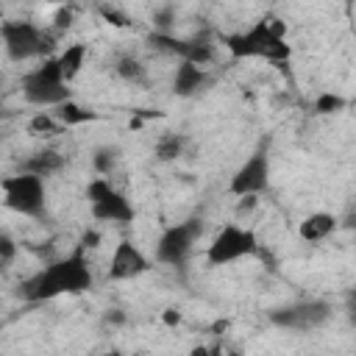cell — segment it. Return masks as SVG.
Instances as JSON below:
<instances>
[{
  "label": "cell",
  "mask_w": 356,
  "mask_h": 356,
  "mask_svg": "<svg viewBox=\"0 0 356 356\" xmlns=\"http://www.w3.org/2000/svg\"><path fill=\"white\" fill-rule=\"evenodd\" d=\"M86 248H75L64 259L50 261L44 270L33 273L19 284V295L25 300H50L56 295H81L92 289V270L83 256Z\"/></svg>",
  "instance_id": "obj_1"
},
{
  "label": "cell",
  "mask_w": 356,
  "mask_h": 356,
  "mask_svg": "<svg viewBox=\"0 0 356 356\" xmlns=\"http://www.w3.org/2000/svg\"><path fill=\"white\" fill-rule=\"evenodd\" d=\"M284 33L286 28L281 19H259L248 31L228 33L222 44L234 58H264V61L281 64L292 56V47Z\"/></svg>",
  "instance_id": "obj_2"
},
{
  "label": "cell",
  "mask_w": 356,
  "mask_h": 356,
  "mask_svg": "<svg viewBox=\"0 0 356 356\" xmlns=\"http://www.w3.org/2000/svg\"><path fill=\"white\" fill-rule=\"evenodd\" d=\"M22 86V97L31 103V106H39V108H56L61 106L64 100H70V83L58 67V58L56 56H47L39 61V67L28 70L19 81Z\"/></svg>",
  "instance_id": "obj_3"
},
{
  "label": "cell",
  "mask_w": 356,
  "mask_h": 356,
  "mask_svg": "<svg viewBox=\"0 0 356 356\" xmlns=\"http://www.w3.org/2000/svg\"><path fill=\"white\" fill-rule=\"evenodd\" d=\"M0 36L11 61L47 58L56 47V31H44L28 19H6L0 28Z\"/></svg>",
  "instance_id": "obj_4"
},
{
  "label": "cell",
  "mask_w": 356,
  "mask_h": 356,
  "mask_svg": "<svg viewBox=\"0 0 356 356\" xmlns=\"http://www.w3.org/2000/svg\"><path fill=\"white\" fill-rule=\"evenodd\" d=\"M3 197H6V206L22 217H44L47 211V192H44V178L42 175H33V172H25L19 170L17 175L6 178L3 181Z\"/></svg>",
  "instance_id": "obj_5"
},
{
  "label": "cell",
  "mask_w": 356,
  "mask_h": 356,
  "mask_svg": "<svg viewBox=\"0 0 356 356\" xmlns=\"http://www.w3.org/2000/svg\"><path fill=\"white\" fill-rule=\"evenodd\" d=\"M86 197H89V211H92L95 220L114 222V225H131L134 217H136L131 200H128L120 189H114L106 175L89 181Z\"/></svg>",
  "instance_id": "obj_6"
},
{
  "label": "cell",
  "mask_w": 356,
  "mask_h": 356,
  "mask_svg": "<svg viewBox=\"0 0 356 356\" xmlns=\"http://www.w3.org/2000/svg\"><path fill=\"white\" fill-rule=\"evenodd\" d=\"M259 250V239L250 228H242V225H222L217 231V236L209 242L206 248V261L211 267H222V264H231V261H239L245 256H253Z\"/></svg>",
  "instance_id": "obj_7"
},
{
  "label": "cell",
  "mask_w": 356,
  "mask_h": 356,
  "mask_svg": "<svg viewBox=\"0 0 356 356\" xmlns=\"http://www.w3.org/2000/svg\"><path fill=\"white\" fill-rule=\"evenodd\" d=\"M200 234H203V222L197 217H189V220H184L178 225L164 228L159 242H156V261L170 264V267H181L189 259V253H192V248H195Z\"/></svg>",
  "instance_id": "obj_8"
},
{
  "label": "cell",
  "mask_w": 356,
  "mask_h": 356,
  "mask_svg": "<svg viewBox=\"0 0 356 356\" xmlns=\"http://www.w3.org/2000/svg\"><path fill=\"white\" fill-rule=\"evenodd\" d=\"M331 303L325 300H298L289 306H278L270 312V323L286 331H312L331 320Z\"/></svg>",
  "instance_id": "obj_9"
},
{
  "label": "cell",
  "mask_w": 356,
  "mask_h": 356,
  "mask_svg": "<svg viewBox=\"0 0 356 356\" xmlns=\"http://www.w3.org/2000/svg\"><path fill=\"white\" fill-rule=\"evenodd\" d=\"M267 181H270V159L264 150H256L250 153L239 170L231 175V184H228V192L234 197H242V195H259L267 189Z\"/></svg>",
  "instance_id": "obj_10"
},
{
  "label": "cell",
  "mask_w": 356,
  "mask_h": 356,
  "mask_svg": "<svg viewBox=\"0 0 356 356\" xmlns=\"http://www.w3.org/2000/svg\"><path fill=\"white\" fill-rule=\"evenodd\" d=\"M147 270H150L147 256H145L131 239H120L117 248H114V253H111L106 278H108V281H131V278H139V275L147 273Z\"/></svg>",
  "instance_id": "obj_11"
},
{
  "label": "cell",
  "mask_w": 356,
  "mask_h": 356,
  "mask_svg": "<svg viewBox=\"0 0 356 356\" xmlns=\"http://www.w3.org/2000/svg\"><path fill=\"white\" fill-rule=\"evenodd\" d=\"M209 83H211V75L206 72V67H200L195 61H178L175 75H172V92L178 97H195Z\"/></svg>",
  "instance_id": "obj_12"
},
{
  "label": "cell",
  "mask_w": 356,
  "mask_h": 356,
  "mask_svg": "<svg viewBox=\"0 0 356 356\" xmlns=\"http://www.w3.org/2000/svg\"><path fill=\"white\" fill-rule=\"evenodd\" d=\"M337 225H339V220L331 214V211H312L309 217H303L300 220V225H298V236L303 239V242H323V239H328L334 231H337Z\"/></svg>",
  "instance_id": "obj_13"
},
{
  "label": "cell",
  "mask_w": 356,
  "mask_h": 356,
  "mask_svg": "<svg viewBox=\"0 0 356 356\" xmlns=\"http://www.w3.org/2000/svg\"><path fill=\"white\" fill-rule=\"evenodd\" d=\"M64 167H67V156H61V153L53 150V147H42V150H36L33 156H28L19 170L33 172V175H42V178H50V175L61 172Z\"/></svg>",
  "instance_id": "obj_14"
},
{
  "label": "cell",
  "mask_w": 356,
  "mask_h": 356,
  "mask_svg": "<svg viewBox=\"0 0 356 356\" xmlns=\"http://www.w3.org/2000/svg\"><path fill=\"white\" fill-rule=\"evenodd\" d=\"M56 117H58V122L64 125V128H72V125H83V122H95L100 114L97 111H92V108H86V106H81V103H75L72 97L70 100H64L61 106H56V111H53Z\"/></svg>",
  "instance_id": "obj_15"
},
{
  "label": "cell",
  "mask_w": 356,
  "mask_h": 356,
  "mask_svg": "<svg viewBox=\"0 0 356 356\" xmlns=\"http://www.w3.org/2000/svg\"><path fill=\"white\" fill-rule=\"evenodd\" d=\"M56 58H58V67H61V72H64V78H67V83H70V81H75V78L81 75V70H83V61H86V44H81V42L67 44Z\"/></svg>",
  "instance_id": "obj_16"
},
{
  "label": "cell",
  "mask_w": 356,
  "mask_h": 356,
  "mask_svg": "<svg viewBox=\"0 0 356 356\" xmlns=\"http://www.w3.org/2000/svg\"><path fill=\"white\" fill-rule=\"evenodd\" d=\"M186 145H189V139L184 136V134H164V136H159L156 139V145H153V156L159 159V161H175V159H181L184 153H186Z\"/></svg>",
  "instance_id": "obj_17"
},
{
  "label": "cell",
  "mask_w": 356,
  "mask_h": 356,
  "mask_svg": "<svg viewBox=\"0 0 356 356\" xmlns=\"http://www.w3.org/2000/svg\"><path fill=\"white\" fill-rule=\"evenodd\" d=\"M114 72H117L125 83H145V81H147V67H145L136 56H131V53H125V56H120V58L114 61Z\"/></svg>",
  "instance_id": "obj_18"
},
{
  "label": "cell",
  "mask_w": 356,
  "mask_h": 356,
  "mask_svg": "<svg viewBox=\"0 0 356 356\" xmlns=\"http://www.w3.org/2000/svg\"><path fill=\"white\" fill-rule=\"evenodd\" d=\"M117 156H120V147H111V145L95 147V153H92L95 172H97V175H111V170H114V164H117Z\"/></svg>",
  "instance_id": "obj_19"
},
{
  "label": "cell",
  "mask_w": 356,
  "mask_h": 356,
  "mask_svg": "<svg viewBox=\"0 0 356 356\" xmlns=\"http://www.w3.org/2000/svg\"><path fill=\"white\" fill-rule=\"evenodd\" d=\"M28 128H31V134H39V136H53V134H58L64 125L58 122V117H56V114H44V111H39L36 117H31Z\"/></svg>",
  "instance_id": "obj_20"
},
{
  "label": "cell",
  "mask_w": 356,
  "mask_h": 356,
  "mask_svg": "<svg viewBox=\"0 0 356 356\" xmlns=\"http://www.w3.org/2000/svg\"><path fill=\"white\" fill-rule=\"evenodd\" d=\"M342 108H345V97L342 95H334V92H323L314 100V111L317 114H337Z\"/></svg>",
  "instance_id": "obj_21"
},
{
  "label": "cell",
  "mask_w": 356,
  "mask_h": 356,
  "mask_svg": "<svg viewBox=\"0 0 356 356\" xmlns=\"http://www.w3.org/2000/svg\"><path fill=\"white\" fill-rule=\"evenodd\" d=\"M153 25H156V31H172V25H175V11H172V6L156 8V11H153Z\"/></svg>",
  "instance_id": "obj_22"
},
{
  "label": "cell",
  "mask_w": 356,
  "mask_h": 356,
  "mask_svg": "<svg viewBox=\"0 0 356 356\" xmlns=\"http://www.w3.org/2000/svg\"><path fill=\"white\" fill-rule=\"evenodd\" d=\"M14 256H17V242H14L8 234H3V236H0V264H3V267H11Z\"/></svg>",
  "instance_id": "obj_23"
},
{
  "label": "cell",
  "mask_w": 356,
  "mask_h": 356,
  "mask_svg": "<svg viewBox=\"0 0 356 356\" xmlns=\"http://www.w3.org/2000/svg\"><path fill=\"white\" fill-rule=\"evenodd\" d=\"M72 17H75V14H72V8L61 6V8L53 14V31H56V33H58V31H67V28L72 25Z\"/></svg>",
  "instance_id": "obj_24"
},
{
  "label": "cell",
  "mask_w": 356,
  "mask_h": 356,
  "mask_svg": "<svg viewBox=\"0 0 356 356\" xmlns=\"http://www.w3.org/2000/svg\"><path fill=\"white\" fill-rule=\"evenodd\" d=\"M100 14H103V19H108V25H114V28H125V25H128V17H122L120 11H114V8H108V6H103Z\"/></svg>",
  "instance_id": "obj_25"
},
{
  "label": "cell",
  "mask_w": 356,
  "mask_h": 356,
  "mask_svg": "<svg viewBox=\"0 0 356 356\" xmlns=\"http://www.w3.org/2000/svg\"><path fill=\"white\" fill-rule=\"evenodd\" d=\"M256 203H259V195H242L239 203H236V214H248V211H253Z\"/></svg>",
  "instance_id": "obj_26"
},
{
  "label": "cell",
  "mask_w": 356,
  "mask_h": 356,
  "mask_svg": "<svg viewBox=\"0 0 356 356\" xmlns=\"http://www.w3.org/2000/svg\"><path fill=\"white\" fill-rule=\"evenodd\" d=\"M125 320H128V317H125L122 309H108V312L103 314V323H106V325H125Z\"/></svg>",
  "instance_id": "obj_27"
},
{
  "label": "cell",
  "mask_w": 356,
  "mask_h": 356,
  "mask_svg": "<svg viewBox=\"0 0 356 356\" xmlns=\"http://www.w3.org/2000/svg\"><path fill=\"white\" fill-rule=\"evenodd\" d=\"M78 245H81V248H97V245H100V234H97V231H83V236H81Z\"/></svg>",
  "instance_id": "obj_28"
},
{
  "label": "cell",
  "mask_w": 356,
  "mask_h": 356,
  "mask_svg": "<svg viewBox=\"0 0 356 356\" xmlns=\"http://www.w3.org/2000/svg\"><path fill=\"white\" fill-rule=\"evenodd\" d=\"M342 225L348 228V231H356V203L345 211V217H342Z\"/></svg>",
  "instance_id": "obj_29"
},
{
  "label": "cell",
  "mask_w": 356,
  "mask_h": 356,
  "mask_svg": "<svg viewBox=\"0 0 356 356\" xmlns=\"http://www.w3.org/2000/svg\"><path fill=\"white\" fill-rule=\"evenodd\" d=\"M161 320H164L167 325H178V323H181V314H178L175 309H164V314H161Z\"/></svg>",
  "instance_id": "obj_30"
},
{
  "label": "cell",
  "mask_w": 356,
  "mask_h": 356,
  "mask_svg": "<svg viewBox=\"0 0 356 356\" xmlns=\"http://www.w3.org/2000/svg\"><path fill=\"white\" fill-rule=\"evenodd\" d=\"M348 309H356V289L348 295Z\"/></svg>",
  "instance_id": "obj_31"
},
{
  "label": "cell",
  "mask_w": 356,
  "mask_h": 356,
  "mask_svg": "<svg viewBox=\"0 0 356 356\" xmlns=\"http://www.w3.org/2000/svg\"><path fill=\"white\" fill-rule=\"evenodd\" d=\"M345 3H348V6H353V3H356V0H345Z\"/></svg>",
  "instance_id": "obj_32"
}]
</instances>
